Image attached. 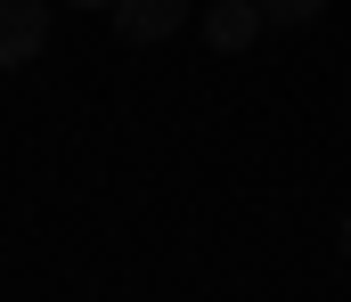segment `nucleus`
Here are the masks:
<instances>
[{
	"label": "nucleus",
	"instance_id": "nucleus-1",
	"mask_svg": "<svg viewBox=\"0 0 351 302\" xmlns=\"http://www.w3.org/2000/svg\"><path fill=\"white\" fill-rule=\"evenodd\" d=\"M49 41V0H0V74H25Z\"/></svg>",
	"mask_w": 351,
	"mask_h": 302
},
{
	"label": "nucleus",
	"instance_id": "nucleus-2",
	"mask_svg": "<svg viewBox=\"0 0 351 302\" xmlns=\"http://www.w3.org/2000/svg\"><path fill=\"white\" fill-rule=\"evenodd\" d=\"M106 16H114V33H123V41H139V49H156V41H172L180 25L196 16V0H114Z\"/></svg>",
	"mask_w": 351,
	"mask_h": 302
},
{
	"label": "nucleus",
	"instance_id": "nucleus-3",
	"mask_svg": "<svg viewBox=\"0 0 351 302\" xmlns=\"http://www.w3.org/2000/svg\"><path fill=\"white\" fill-rule=\"evenodd\" d=\"M262 33H269L262 0H213V8H204V41H213L221 58H237V49H254Z\"/></svg>",
	"mask_w": 351,
	"mask_h": 302
},
{
	"label": "nucleus",
	"instance_id": "nucleus-4",
	"mask_svg": "<svg viewBox=\"0 0 351 302\" xmlns=\"http://www.w3.org/2000/svg\"><path fill=\"white\" fill-rule=\"evenodd\" d=\"M262 16H269V25H319L327 0H262Z\"/></svg>",
	"mask_w": 351,
	"mask_h": 302
},
{
	"label": "nucleus",
	"instance_id": "nucleus-5",
	"mask_svg": "<svg viewBox=\"0 0 351 302\" xmlns=\"http://www.w3.org/2000/svg\"><path fill=\"white\" fill-rule=\"evenodd\" d=\"M66 8H114V0H66Z\"/></svg>",
	"mask_w": 351,
	"mask_h": 302
},
{
	"label": "nucleus",
	"instance_id": "nucleus-6",
	"mask_svg": "<svg viewBox=\"0 0 351 302\" xmlns=\"http://www.w3.org/2000/svg\"><path fill=\"white\" fill-rule=\"evenodd\" d=\"M343 262H351V212H343Z\"/></svg>",
	"mask_w": 351,
	"mask_h": 302
}]
</instances>
